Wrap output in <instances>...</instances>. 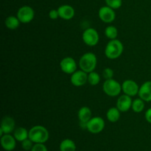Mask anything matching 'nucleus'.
I'll return each mask as SVG.
<instances>
[{
    "label": "nucleus",
    "instance_id": "f257e3e1",
    "mask_svg": "<svg viewBox=\"0 0 151 151\" xmlns=\"http://www.w3.org/2000/svg\"><path fill=\"white\" fill-rule=\"evenodd\" d=\"M123 50L124 46L119 40H110L105 49V55L109 59L115 60L122 55Z\"/></svg>",
    "mask_w": 151,
    "mask_h": 151
},
{
    "label": "nucleus",
    "instance_id": "f03ea898",
    "mask_svg": "<svg viewBox=\"0 0 151 151\" xmlns=\"http://www.w3.org/2000/svg\"><path fill=\"white\" fill-rule=\"evenodd\" d=\"M50 137L49 131L42 125H35L29 131V139L34 143H45Z\"/></svg>",
    "mask_w": 151,
    "mask_h": 151
},
{
    "label": "nucleus",
    "instance_id": "7ed1b4c3",
    "mask_svg": "<svg viewBox=\"0 0 151 151\" xmlns=\"http://www.w3.org/2000/svg\"><path fill=\"white\" fill-rule=\"evenodd\" d=\"M97 64V56L92 52H86L83 55L79 60V66L81 70L90 73L95 69Z\"/></svg>",
    "mask_w": 151,
    "mask_h": 151
},
{
    "label": "nucleus",
    "instance_id": "20e7f679",
    "mask_svg": "<svg viewBox=\"0 0 151 151\" xmlns=\"http://www.w3.org/2000/svg\"><path fill=\"white\" fill-rule=\"evenodd\" d=\"M103 90L109 97H116L122 91V85L114 79L106 80L103 85Z\"/></svg>",
    "mask_w": 151,
    "mask_h": 151
},
{
    "label": "nucleus",
    "instance_id": "39448f33",
    "mask_svg": "<svg viewBox=\"0 0 151 151\" xmlns=\"http://www.w3.org/2000/svg\"><path fill=\"white\" fill-rule=\"evenodd\" d=\"M16 16L19 19L21 23L28 24L33 20L34 16H35V11L29 6H22L18 10Z\"/></svg>",
    "mask_w": 151,
    "mask_h": 151
},
{
    "label": "nucleus",
    "instance_id": "423d86ee",
    "mask_svg": "<svg viewBox=\"0 0 151 151\" xmlns=\"http://www.w3.org/2000/svg\"><path fill=\"white\" fill-rule=\"evenodd\" d=\"M82 38L83 42L89 47H94L97 45L100 40L97 31L94 28H88L84 30Z\"/></svg>",
    "mask_w": 151,
    "mask_h": 151
},
{
    "label": "nucleus",
    "instance_id": "0eeeda50",
    "mask_svg": "<svg viewBox=\"0 0 151 151\" xmlns=\"http://www.w3.org/2000/svg\"><path fill=\"white\" fill-rule=\"evenodd\" d=\"M104 128L105 121L100 116H94L91 118V119L87 122L86 129L91 134H99L103 131Z\"/></svg>",
    "mask_w": 151,
    "mask_h": 151
},
{
    "label": "nucleus",
    "instance_id": "6e6552de",
    "mask_svg": "<svg viewBox=\"0 0 151 151\" xmlns=\"http://www.w3.org/2000/svg\"><path fill=\"white\" fill-rule=\"evenodd\" d=\"M98 16L103 22L110 24L116 19V13L114 9L106 5L100 7L98 11Z\"/></svg>",
    "mask_w": 151,
    "mask_h": 151
},
{
    "label": "nucleus",
    "instance_id": "1a4fd4ad",
    "mask_svg": "<svg viewBox=\"0 0 151 151\" xmlns=\"http://www.w3.org/2000/svg\"><path fill=\"white\" fill-rule=\"evenodd\" d=\"M70 81L76 87L82 86L88 82V73L83 70H77L72 74Z\"/></svg>",
    "mask_w": 151,
    "mask_h": 151
},
{
    "label": "nucleus",
    "instance_id": "9d476101",
    "mask_svg": "<svg viewBox=\"0 0 151 151\" xmlns=\"http://www.w3.org/2000/svg\"><path fill=\"white\" fill-rule=\"evenodd\" d=\"M60 67L63 72L72 75L75 71H77V63L72 58H63L60 62Z\"/></svg>",
    "mask_w": 151,
    "mask_h": 151
},
{
    "label": "nucleus",
    "instance_id": "9b49d317",
    "mask_svg": "<svg viewBox=\"0 0 151 151\" xmlns=\"http://www.w3.org/2000/svg\"><path fill=\"white\" fill-rule=\"evenodd\" d=\"M139 90V86L133 80H126L122 83V91H123L124 94L130 97H134L138 94Z\"/></svg>",
    "mask_w": 151,
    "mask_h": 151
},
{
    "label": "nucleus",
    "instance_id": "f8f14e48",
    "mask_svg": "<svg viewBox=\"0 0 151 151\" xmlns=\"http://www.w3.org/2000/svg\"><path fill=\"white\" fill-rule=\"evenodd\" d=\"M132 103L131 97L124 94L118 98L116 101V108L121 112H127L132 107Z\"/></svg>",
    "mask_w": 151,
    "mask_h": 151
},
{
    "label": "nucleus",
    "instance_id": "ddd939ff",
    "mask_svg": "<svg viewBox=\"0 0 151 151\" xmlns=\"http://www.w3.org/2000/svg\"><path fill=\"white\" fill-rule=\"evenodd\" d=\"M59 17L64 20H70L75 16V11L73 7L69 4H63L58 8Z\"/></svg>",
    "mask_w": 151,
    "mask_h": 151
},
{
    "label": "nucleus",
    "instance_id": "4468645a",
    "mask_svg": "<svg viewBox=\"0 0 151 151\" xmlns=\"http://www.w3.org/2000/svg\"><path fill=\"white\" fill-rule=\"evenodd\" d=\"M1 145L4 150L12 151L16 147V139L10 134H4L1 137Z\"/></svg>",
    "mask_w": 151,
    "mask_h": 151
},
{
    "label": "nucleus",
    "instance_id": "2eb2a0df",
    "mask_svg": "<svg viewBox=\"0 0 151 151\" xmlns=\"http://www.w3.org/2000/svg\"><path fill=\"white\" fill-rule=\"evenodd\" d=\"M138 94L145 102H151V81H146L139 87Z\"/></svg>",
    "mask_w": 151,
    "mask_h": 151
},
{
    "label": "nucleus",
    "instance_id": "dca6fc26",
    "mask_svg": "<svg viewBox=\"0 0 151 151\" xmlns=\"http://www.w3.org/2000/svg\"><path fill=\"white\" fill-rule=\"evenodd\" d=\"M15 123L14 119L9 116H4L1 122L0 129L2 130L4 134H10L13 131H15Z\"/></svg>",
    "mask_w": 151,
    "mask_h": 151
},
{
    "label": "nucleus",
    "instance_id": "f3484780",
    "mask_svg": "<svg viewBox=\"0 0 151 151\" xmlns=\"http://www.w3.org/2000/svg\"><path fill=\"white\" fill-rule=\"evenodd\" d=\"M78 116L81 122H88L91 118V109L86 106L81 107L78 111Z\"/></svg>",
    "mask_w": 151,
    "mask_h": 151
},
{
    "label": "nucleus",
    "instance_id": "a211bd4d",
    "mask_svg": "<svg viewBox=\"0 0 151 151\" xmlns=\"http://www.w3.org/2000/svg\"><path fill=\"white\" fill-rule=\"evenodd\" d=\"M13 137L18 142H23L24 140L29 138V131L24 128L19 127L16 128L13 132Z\"/></svg>",
    "mask_w": 151,
    "mask_h": 151
},
{
    "label": "nucleus",
    "instance_id": "6ab92c4d",
    "mask_svg": "<svg viewBox=\"0 0 151 151\" xmlns=\"http://www.w3.org/2000/svg\"><path fill=\"white\" fill-rule=\"evenodd\" d=\"M120 111L116 107H112L108 110L106 113V117L111 122H116L120 118Z\"/></svg>",
    "mask_w": 151,
    "mask_h": 151
},
{
    "label": "nucleus",
    "instance_id": "aec40b11",
    "mask_svg": "<svg viewBox=\"0 0 151 151\" xmlns=\"http://www.w3.org/2000/svg\"><path fill=\"white\" fill-rule=\"evenodd\" d=\"M20 21L18 19L17 16H10L5 19L4 21V24H5V26L8 28L9 29H16L20 25Z\"/></svg>",
    "mask_w": 151,
    "mask_h": 151
},
{
    "label": "nucleus",
    "instance_id": "412c9836",
    "mask_svg": "<svg viewBox=\"0 0 151 151\" xmlns=\"http://www.w3.org/2000/svg\"><path fill=\"white\" fill-rule=\"evenodd\" d=\"M60 151H75L76 150V145L75 142L69 139H66L63 140L60 144Z\"/></svg>",
    "mask_w": 151,
    "mask_h": 151
},
{
    "label": "nucleus",
    "instance_id": "4be33fe9",
    "mask_svg": "<svg viewBox=\"0 0 151 151\" xmlns=\"http://www.w3.org/2000/svg\"><path fill=\"white\" fill-rule=\"evenodd\" d=\"M105 35L109 39L114 40L116 39L118 36V29L115 26L111 25L108 26L105 29Z\"/></svg>",
    "mask_w": 151,
    "mask_h": 151
},
{
    "label": "nucleus",
    "instance_id": "5701e85b",
    "mask_svg": "<svg viewBox=\"0 0 151 151\" xmlns=\"http://www.w3.org/2000/svg\"><path fill=\"white\" fill-rule=\"evenodd\" d=\"M131 109L136 113H141L145 109V101L141 98L135 99L133 100Z\"/></svg>",
    "mask_w": 151,
    "mask_h": 151
},
{
    "label": "nucleus",
    "instance_id": "b1692460",
    "mask_svg": "<svg viewBox=\"0 0 151 151\" xmlns=\"http://www.w3.org/2000/svg\"><path fill=\"white\" fill-rule=\"evenodd\" d=\"M88 82L91 86H97L100 82V76L97 72H90L88 75Z\"/></svg>",
    "mask_w": 151,
    "mask_h": 151
},
{
    "label": "nucleus",
    "instance_id": "393cba45",
    "mask_svg": "<svg viewBox=\"0 0 151 151\" xmlns=\"http://www.w3.org/2000/svg\"><path fill=\"white\" fill-rule=\"evenodd\" d=\"M106 5L111 7L114 10L119 9L122 4V0H105Z\"/></svg>",
    "mask_w": 151,
    "mask_h": 151
},
{
    "label": "nucleus",
    "instance_id": "a878e982",
    "mask_svg": "<svg viewBox=\"0 0 151 151\" xmlns=\"http://www.w3.org/2000/svg\"><path fill=\"white\" fill-rule=\"evenodd\" d=\"M33 142L31 139H29V138L27 139L24 140L23 142H22V148L24 150H32V147H33Z\"/></svg>",
    "mask_w": 151,
    "mask_h": 151
},
{
    "label": "nucleus",
    "instance_id": "bb28decb",
    "mask_svg": "<svg viewBox=\"0 0 151 151\" xmlns=\"http://www.w3.org/2000/svg\"><path fill=\"white\" fill-rule=\"evenodd\" d=\"M103 76L106 80L112 79L114 76V71L111 68H106L103 71Z\"/></svg>",
    "mask_w": 151,
    "mask_h": 151
},
{
    "label": "nucleus",
    "instance_id": "cd10ccee",
    "mask_svg": "<svg viewBox=\"0 0 151 151\" xmlns=\"http://www.w3.org/2000/svg\"><path fill=\"white\" fill-rule=\"evenodd\" d=\"M30 151H48L44 143H35Z\"/></svg>",
    "mask_w": 151,
    "mask_h": 151
},
{
    "label": "nucleus",
    "instance_id": "c85d7f7f",
    "mask_svg": "<svg viewBox=\"0 0 151 151\" xmlns=\"http://www.w3.org/2000/svg\"><path fill=\"white\" fill-rule=\"evenodd\" d=\"M49 16H50V19H52V20H55V19H57L59 17V13H58V9L57 10H55V9H52V10H50V13H49Z\"/></svg>",
    "mask_w": 151,
    "mask_h": 151
},
{
    "label": "nucleus",
    "instance_id": "c756f323",
    "mask_svg": "<svg viewBox=\"0 0 151 151\" xmlns=\"http://www.w3.org/2000/svg\"><path fill=\"white\" fill-rule=\"evenodd\" d=\"M145 117L147 122L151 124V108L146 111L145 114Z\"/></svg>",
    "mask_w": 151,
    "mask_h": 151
}]
</instances>
